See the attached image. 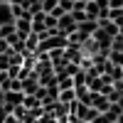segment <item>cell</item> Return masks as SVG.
Masks as SVG:
<instances>
[{
    "label": "cell",
    "mask_w": 123,
    "mask_h": 123,
    "mask_svg": "<svg viewBox=\"0 0 123 123\" xmlns=\"http://www.w3.org/2000/svg\"><path fill=\"white\" fill-rule=\"evenodd\" d=\"M0 3H3V0H0Z\"/></svg>",
    "instance_id": "3"
},
{
    "label": "cell",
    "mask_w": 123,
    "mask_h": 123,
    "mask_svg": "<svg viewBox=\"0 0 123 123\" xmlns=\"http://www.w3.org/2000/svg\"><path fill=\"white\" fill-rule=\"evenodd\" d=\"M5 25H15V12L10 3H0V27Z\"/></svg>",
    "instance_id": "1"
},
{
    "label": "cell",
    "mask_w": 123,
    "mask_h": 123,
    "mask_svg": "<svg viewBox=\"0 0 123 123\" xmlns=\"http://www.w3.org/2000/svg\"><path fill=\"white\" fill-rule=\"evenodd\" d=\"M111 57H113V62H116V64H123V54L118 52V49H116V52L111 54Z\"/></svg>",
    "instance_id": "2"
}]
</instances>
